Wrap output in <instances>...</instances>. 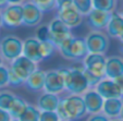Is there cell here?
<instances>
[{
  "label": "cell",
  "mask_w": 123,
  "mask_h": 121,
  "mask_svg": "<svg viewBox=\"0 0 123 121\" xmlns=\"http://www.w3.org/2000/svg\"><path fill=\"white\" fill-rule=\"evenodd\" d=\"M58 72L64 80L65 91L71 95H83L89 89L88 83L84 75V65L75 64L69 68H59Z\"/></svg>",
  "instance_id": "6da1fadb"
},
{
  "label": "cell",
  "mask_w": 123,
  "mask_h": 121,
  "mask_svg": "<svg viewBox=\"0 0 123 121\" xmlns=\"http://www.w3.org/2000/svg\"><path fill=\"white\" fill-rule=\"evenodd\" d=\"M56 112L60 120L76 121L88 114L82 95H68L61 97Z\"/></svg>",
  "instance_id": "7a4b0ae2"
},
{
  "label": "cell",
  "mask_w": 123,
  "mask_h": 121,
  "mask_svg": "<svg viewBox=\"0 0 123 121\" xmlns=\"http://www.w3.org/2000/svg\"><path fill=\"white\" fill-rule=\"evenodd\" d=\"M58 51L64 59L76 62H82L89 54L85 37H76L74 35L63 40L58 46Z\"/></svg>",
  "instance_id": "3957f363"
},
{
  "label": "cell",
  "mask_w": 123,
  "mask_h": 121,
  "mask_svg": "<svg viewBox=\"0 0 123 121\" xmlns=\"http://www.w3.org/2000/svg\"><path fill=\"white\" fill-rule=\"evenodd\" d=\"M0 55L10 64L23 55V40L15 35H6L0 38Z\"/></svg>",
  "instance_id": "277c9868"
},
{
  "label": "cell",
  "mask_w": 123,
  "mask_h": 121,
  "mask_svg": "<svg viewBox=\"0 0 123 121\" xmlns=\"http://www.w3.org/2000/svg\"><path fill=\"white\" fill-rule=\"evenodd\" d=\"M109 38L107 33L104 31H91L85 37L89 54L105 55L110 46Z\"/></svg>",
  "instance_id": "5b68a950"
},
{
  "label": "cell",
  "mask_w": 123,
  "mask_h": 121,
  "mask_svg": "<svg viewBox=\"0 0 123 121\" xmlns=\"http://www.w3.org/2000/svg\"><path fill=\"white\" fill-rule=\"evenodd\" d=\"M3 26L8 30H14L23 25V6L9 5L1 11Z\"/></svg>",
  "instance_id": "8992f818"
},
{
  "label": "cell",
  "mask_w": 123,
  "mask_h": 121,
  "mask_svg": "<svg viewBox=\"0 0 123 121\" xmlns=\"http://www.w3.org/2000/svg\"><path fill=\"white\" fill-rule=\"evenodd\" d=\"M48 26H49V32H50V42L57 47V49H58V46L63 40L73 35L72 30L68 27L57 16H55L54 19L49 22Z\"/></svg>",
  "instance_id": "52a82bcc"
},
{
  "label": "cell",
  "mask_w": 123,
  "mask_h": 121,
  "mask_svg": "<svg viewBox=\"0 0 123 121\" xmlns=\"http://www.w3.org/2000/svg\"><path fill=\"white\" fill-rule=\"evenodd\" d=\"M106 61L107 57L102 54H88L82 63L87 71L102 80L106 77Z\"/></svg>",
  "instance_id": "ba28073f"
},
{
  "label": "cell",
  "mask_w": 123,
  "mask_h": 121,
  "mask_svg": "<svg viewBox=\"0 0 123 121\" xmlns=\"http://www.w3.org/2000/svg\"><path fill=\"white\" fill-rule=\"evenodd\" d=\"M9 67H10V69L24 82L26 81V79H27L35 70L38 69L37 63H35L34 61L26 58L23 55H22L21 57H19V58H16L13 62L10 63Z\"/></svg>",
  "instance_id": "9c48e42d"
},
{
  "label": "cell",
  "mask_w": 123,
  "mask_h": 121,
  "mask_svg": "<svg viewBox=\"0 0 123 121\" xmlns=\"http://www.w3.org/2000/svg\"><path fill=\"white\" fill-rule=\"evenodd\" d=\"M23 26L37 27L43 21L44 12L32 1L23 3Z\"/></svg>",
  "instance_id": "30bf717a"
},
{
  "label": "cell",
  "mask_w": 123,
  "mask_h": 121,
  "mask_svg": "<svg viewBox=\"0 0 123 121\" xmlns=\"http://www.w3.org/2000/svg\"><path fill=\"white\" fill-rule=\"evenodd\" d=\"M112 13L105 12L98 9H93L86 15V25L89 31H106L111 19Z\"/></svg>",
  "instance_id": "8fae6325"
},
{
  "label": "cell",
  "mask_w": 123,
  "mask_h": 121,
  "mask_svg": "<svg viewBox=\"0 0 123 121\" xmlns=\"http://www.w3.org/2000/svg\"><path fill=\"white\" fill-rule=\"evenodd\" d=\"M57 18L61 20L69 28L73 30V28L77 27L82 24L84 16L79 12V10L74 7L73 5L64 7L62 9L57 10Z\"/></svg>",
  "instance_id": "7c38bea8"
},
{
  "label": "cell",
  "mask_w": 123,
  "mask_h": 121,
  "mask_svg": "<svg viewBox=\"0 0 123 121\" xmlns=\"http://www.w3.org/2000/svg\"><path fill=\"white\" fill-rule=\"evenodd\" d=\"M65 91L64 80L58 72V70H49L46 72L44 92L59 95Z\"/></svg>",
  "instance_id": "4fadbf2b"
},
{
  "label": "cell",
  "mask_w": 123,
  "mask_h": 121,
  "mask_svg": "<svg viewBox=\"0 0 123 121\" xmlns=\"http://www.w3.org/2000/svg\"><path fill=\"white\" fill-rule=\"evenodd\" d=\"M96 92L101 96L104 99H111V98H123L120 89H119L114 80L105 77L102 79L97 86L95 87Z\"/></svg>",
  "instance_id": "5bb4252c"
},
{
  "label": "cell",
  "mask_w": 123,
  "mask_h": 121,
  "mask_svg": "<svg viewBox=\"0 0 123 121\" xmlns=\"http://www.w3.org/2000/svg\"><path fill=\"white\" fill-rule=\"evenodd\" d=\"M23 56L37 64L43 61L40 54V42L35 36H30L23 40Z\"/></svg>",
  "instance_id": "9a60e30c"
},
{
  "label": "cell",
  "mask_w": 123,
  "mask_h": 121,
  "mask_svg": "<svg viewBox=\"0 0 123 121\" xmlns=\"http://www.w3.org/2000/svg\"><path fill=\"white\" fill-rule=\"evenodd\" d=\"M83 98L85 102V106L87 112L89 115L98 114V112L102 111V107H104L105 99L96 92L95 89H88L86 93L83 94Z\"/></svg>",
  "instance_id": "2e32d148"
},
{
  "label": "cell",
  "mask_w": 123,
  "mask_h": 121,
  "mask_svg": "<svg viewBox=\"0 0 123 121\" xmlns=\"http://www.w3.org/2000/svg\"><path fill=\"white\" fill-rule=\"evenodd\" d=\"M45 80H46V72L38 68L37 70H35L34 72L26 79V81L24 82L23 85L25 86L30 92L39 93V92H44Z\"/></svg>",
  "instance_id": "e0dca14e"
},
{
  "label": "cell",
  "mask_w": 123,
  "mask_h": 121,
  "mask_svg": "<svg viewBox=\"0 0 123 121\" xmlns=\"http://www.w3.org/2000/svg\"><path fill=\"white\" fill-rule=\"evenodd\" d=\"M61 97L56 94L43 92L37 98V106L36 107L40 111H56L60 102Z\"/></svg>",
  "instance_id": "ac0fdd59"
},
{
  "label": "cell",
  "mask_w": 123,
  "mask_h": 121,
  "mask_svg": "<svg viewBox=\"0 0 123 121\" xmlns=\"http://www.w3.org/2000/svg\"><path fill=\"white\" fill-rule=\"evenodd\" d=\"M123 75V57L109 56L106 61V77L114 80Z\"/></svg>",
  "instance_id": "d6986e66"
},
{
  "label": "cell",
  "mask_w": 123,
  "mask_h": 121,
  "mask_svg": "<svg viewBox=\"0 0 123 121\" xmlns=\"http://www.w3.org/2000/svg\"><path fill=\"white\" fill-rule=\"evenodd\" d=\"M106 33L110 38L120 39L123 33V16L120 14V12L116 11L112 13L111 19L106 28Z\"/></svg>",
  "instance_id": "ffe728a7"
},
{
  "label": "cell",
  "mask_w": 123,
  "mask_h": 121,
  "mask_svg": "<svg viewBox=\"0 0 123 121\" xmlns=\"http://www.w3.org/2000/svg\"><path fill=\"white\" fill-rule=\"evenodd\" d=\"M123 105V98H111L105 99L102 114H105L109 119H117L120 117V112Z\"/></svg>",
  "instance_id": "44dd1931"
},
{
  "label": "cell",
  "mask_w": 123,
  "mask_h": 121,
  "mask_svg": "<svg viewBox=\"0 0 123 121\" xmlns=\"http://www.w3.org/2000/svg\"><path fill=\"white\" fill-rule=\"evenodd\" d=\"M27 105H28V104L25 102V99H24V98H22L21 96L16 95V97H15V99H14L13 104L11 105V107H10V109H9V114L11 115L13 121H18V120H19V118L21 117V115L23 114L24 110L26 109Z\"/></svg>",
  "instance_id": "7402d4cb"
},
{
  "label": "cell",
  "mask_w": 123,
  "mask_h": 121,
  "mask_svg": "<svg viewBox=\"0 0 123 121\" xmlns=\"http://www.w3.org/2000/svg\"><path fill=\"white\" fill-rule=\"evenodd\" d=\"M117 2L118 0H93V8L105 12L113 13L117 9Z\"/></svg>",
  "instance_id": "603a6c76"
},
{
  "label": "cell",
  "mask_w": 123,
  "mask_h": 121,
  "mask_svg": "<svg viewBox=\"0 0 123 121\" xmlns=\"http://www.w3.org/2000/svg\"><path fill=\"white\" fill-rule=\"evenodd\" d=\"M40 110L33 105H27L26 109L21 115L18 121H39Z\"/></svg>",
  "instance_id": "cb8c5ba5"
},
{
  "label": "cell",
  "mask_w": 123,
  "mask_h": 121,
  "mask_svg": "<svg viewBox=\"0 0 123 121\" xmlns=\"http://www.w3.org/2000/svg\"><path fill=\"white\" fill-rule=\"evenodd\" d=\"M16 95L8 89H1L0 91V108L9 111L11 105L13 104Z\"/></svg>",
  "instance_id": "d4e9b609"
},
{
  "label": "cell",
  "mask_w": 123,
  "mask_h": 121,
  "mask_svg": "<svg viewBox=\"0 0 123 121\" xmlns=\"http://www.w3.org/2000/svg\"><path fill=\"white\" fill-rule=\"evenodd\" d=\"M58 49L55 46L50 40H47V42H40V54H42L43 60H46V59L51 58L52 56H55Z\"/></svg>",
  "instance_id": "484cf974"
},
{
  "label": "cell",
  "mask_w": 123,
  "mask_h": 121,
  "mask_svg": "<svg viewBox=\"0 0 123 121\" xmlns=\"http://www.w3.org/2000/svg\"><path fill=\"white\" fill-rule=\"evenodd\" d=\"M73 6L83 16H86L94 9L93 0H73Z\"/></svg>",
  "instance_id": "4316f807"
},
{
  "label": "cell",
  "mask_w": 123,
  "mask_h": 121,
  "mask_svg": "<svg viewBox=\"0 0 123 121\" xmlns=\"http://www.w3.org/2000/svg\"><path fill=\"white\" fill-rule=\"evenodd\" d=\"M44 13H48L57 9L56 7V0H31Z\"/></svg>",
  "instance_id": "83f0119b"
},
{
  "label": "cell",
  "mask_w": 123,
  "mask_h": 121,
  "mask_svg": "<svg viewBox=\"0 0 123 121\" xmlns=\"http://www.w3.org/2000/svg\"><path fill=\"white\" fill-rule=\"evenodd\" d=\"M35 37L37 38L39 42H47V40H50V32H49L48 24L38 25L37 30H36Z\"/></svg>",
  "instance_id": "f1b7e54d"
},
{
  "label": "cell",
  "mask_w": 123,
  "mask_h": 121,
  "mask_svg": "<svg viewBox=\"0 0 123 121\" xmlns=\"http://www.w3.org/2000/svg\"><path fill=\"white\" fill-rule=\"evenodd\" d=\"M9 85V67L6 64L0 67V89Z\"/></svg>",
  "instance_id": "f546056e"
},
{
  "label": "cell",
  "mask_w": 123,
  "mask_h": 121,
  "mask_svg": "<svg viewBox=\"0 0 123 121\" xmlns=\"http://www.w3.org/2000/svg\"><path fill=\"white\" fill-rule=\"evenodd\" d=\"M84 75H85L86 80H87V83H88L89 89H95L96 86H97V84L101 81V79H100V77H98L97 75H95V74H93L92 72L87 71L85 68H84Z\"/></svg>",
  "instance_id": "4dcf8cb0"
},
{
  "label": "cell",
  "mask_w": 123,
  "mask_h": 121,
  "mask_svg": "<svg viewBox=\"0 0 123 121\" xmlns=\"http://www.w3.org/2000/svg\"><path fill=\"white\" fill-rule=\"evenodd\" d=\"M39 121H60L56 111H40Z\"/></svg>",
  "instance_id": "1f68e13d"
},
{
  "label": "cell",
  "mask_w": 123,
  "mask_h": 121,
  "mask_svg": "<svg viewBox=\"0 0 123 121\" xmlns=\"http://www.w3.org/2000/svg\"><path fill=\"white\" fill-rule=\"evenodd\" d=\"M23 84H24V81H22V80L20 79L9 67V85L19 86V85H23Z\"/></svg>",
  "instance_id": "d6a6232c"
},
{
  "label": "cell",
  "mask_w": 123,
  "mask_h": 121,
  "mask_svg": "<svg viewBox=\"0 0 123 121\" xmlns=\"http://www.w3.org/2000/svg\"><path fill=\"white\" fill-rule=\"evenodd\" d=\"M86 121H111V119H109L102 112H98V114L89 115V117L87 118Z\"/></svg>",
  "instance_id": "836d02e7"
},
{
  "label": "cell",
  "mask_w": 123,
  "mask_h": 121,
  "mask_svg": "<svg viewBox=\"0 0 123 121\" xmlns=\"http://www.w3.org/2000/svg\"><path fill=\"white\" fill-rule=\"evenodd\" d=\"M73 5V0H56V10L62 9L64 7H68V6Z\"/></svg>",
  "instance_id": "e575fe53"
},
{
  "label": "cell",
  "mask_w": 123,
  "mask_h": 121,
  "mask_svg": "<svg viewBox=\"0 0 123 121\" xmlns=\"http://www.w3.org/2000/svg\"><path fill=\"white\" fill-rule=\"evenodd\" d=\"M0 121H13V119L8 110L0 108Z\"/></svg>",
  "instance_id": "d590c367"
},
{
  "label": "cell",
  "mask_w": 123,
  "mask_h": 121,
  "mask_svg": "<svg viewBox=\"0 0 123 121\" xmlns=\"http://www.w3.org/2000/svg\"><path fill=\"white\" fill-rule=\"evenodd\" d=\"M114 82L117 83V85H118L119 89H120L121 94H122V97H123V75L118 76L117 79H114Z\"/></svg>",
  "instance_id": "8d00e7d4"
},
{
  "label": "cell",
  "mask_w": 123,
  "mask_h": 121,
  "mask_svg": "<svg viewBox=\"0 0 123 121\" xmlns=\"http://www.w3.org/2000/svg\"><path fill=\"white\" fill-rule=\"evenodd\" d=\"M9 5H23L25 0H8Z\"/></svg>",
  "instance_id": "74e56055"
},
{
  "label": "cell",
  "mask_w": 123,
  "mask_h": 121,
  "mask_svg": "<svg viewBox=\"0 0 123 121\" xmlns=\"http://www.w3.org/2000/svg\"><path fill=\"white\" fill-rule=\"evenodd\" d=\"M9 6L8 0H0V11H2L5 8H7Z\"/></svg>",
  "instance_id": "f35d334b"
},
{
  "label": "cell",
  "mask_w": 123,
  "mask_h": 121,
  "mask_svg": "<svg viewBox=\"0 0 123 121\" xmlns=\"http://www.w3.org/2000/svg\"><path fill=\"white\" fill-rule=\"evenodd\" d=\"M3 26V20H2V13L0 11V28Z\"/></svg>",
  "instance_id": "ab89813d"
},
{
  "label": "cell",
  "mask_w": 123,
  "mask_h": 121,
  "mask_svg": "<svg viewBox=\"0 0 123 121\" xmlns=\"http://www.w3.org/2000/svg\"><path fill=\"white\" fill-rule=\"evenodd\" d=\"M3 64H5V60H3V58L1 57V55H0V67L3 65Z\"/></svg>",
  "instance_id": "60d3db41"
},
{
  "label": "cell",
  "mask_w": 123,
  "mask_h": 121,
  "mask_svg": "<svg viewBox=\"0 0 123 121\" xmlns=\"http://www.w3.org/2000/svg\"><path fill=\"white\" fill-rule=\"evenodd\" d=\"M119 118L121 119V120H123V105H122V109H121V112H120V117Z\"/></svg>",
  "instance_id": "b9f144b4"
},
{
  "label": "cell",
  "mask_w": 123,
  "mask_h": 121,
  "mask_svg": "<svg viewBox=\"0 0 123 121\" xmlns=\"http://www.w3.org/2000/svg\"><path fill=\"white\" fill-rule=\"evenodd\" d=\"M121 42V44H123V33H122V35H121V37H120V39H119Z\"/></svg>",
  "instance_id": "7bdbcfd3"
},
{
  "label": "cell",
  "mask_w": 123,
  "mask_h": 121,
  "mask_svg": "<svg viewBox=\"0 0 123 121\" xmlns=\"http://www.w3.org/2000/svg\"><path fill=\"white\" fill-rule=\"evenodd\" d=\"M111 121H123V120H121L120 118H117V119H111Z\"/></svg>",
  "instance_id": "ee69618b"
},
{
  "label": "cell",
  "mask_w": 123,
  "mask_h": 121,
  "mask_svg": "<svg viewBox=\"0 0 123 121\" xmlns=\"http://www.w3.org/2000/svg\"><path fill=\"white\" fill-rule=\"evenodd\" d=\"M120 50H121V54L123 55V44H121V47H120Z\"/></svg>",
  "instance_id": "f6af8a7d"
},
{
  "label": "cell",
  "mask_w": 123,
  "mask_h": 121,
  "mask_svg": "<svg viewBox=\"0 0 123 121\" xmlns=\"http://www.w3.org/2000/svg\"><path fill=\"white\" fill-rule=\"evenodd\" d=\"M120 14L123 16V8H122V10H121V11H120Z\"/></svg>",
  "instance_id": "bcb514c9"
},
{
  "label": "cell",
  "mask_w": 123,
  "mask_h": 121,
  "mask_svg": "<svg viewBox=\"0 0 123 121\" xmlns=\"http://www.w3.org/2000/svg\"><path fill=\"white\" fill-rule=\"evenodd\" d=\"M60 121H65V120H60Z\"/></svg>",
  "instance_id": "7dc6e473"
}]
</instances>
